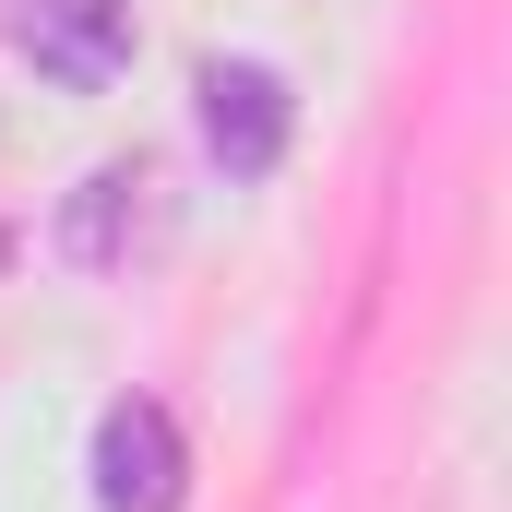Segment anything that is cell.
I'll list each match as a JSON object with an SVG mask.
<instances>
[{
  "mask_svg": "<svg viewBox=\"0 0 512 512\" xmlns=\"http://www.w3.org/2000/svg\"><path fill=\"white\" fill-rule=\"evenodd\" d=\"M84 477H96V512H179L191 501V441H179V417H167L155 393H120V405L96 417Z\"/></svg>",
  "mask_w": 512,
  "mask_h": 512,
  "instance_id": "cell-1",
  "label": "cell"
},
{
  "mask_svg": "<svg viewBox=\"0 0 512 512\" xmlns=\"http://www.w3.org/2000/svg\"><path fill=\"white\" fill-rule=\"evenodd\" d=\"M131 0H12V48L60 84V96H108L131 72Z\"/></svg>",
  "mask_w": 512,
  "mask_h": 512,
  "instance_id": "cell-2",
  "label": "cell"
},
{
  "mask_svg": "<svg viewBox=\"0 0 512 512\" xmlns=\"http://www.w3.org/2000/svg\"><path fill=\"white\" fill-rule=\"evenodd\" d=\"M203 155L227 167V179H274L286 167V131H298V96H286V72H262V60H203Z\"/></svg>",
  "mask_w": 512,
  "mask_h": 512,
  "instance_id": "cell-3",
  "label": "cell"
},
{
  "mask_svg": "<svg viewBox=\"0 0 512 512\" xmlns=\"http://www.w3.org/2000/svg\"><path fill=\"white\" fill-rule=\"evenodd\" d=\"M143 239H155V167L143 155H108L60 191V262L72 274H120Z\"/></svg>",
  "mask_w": 512,
  "mask_h": 512,
  "instance_id": "cell-4",
  "label": "cell"
}]
</instances>
